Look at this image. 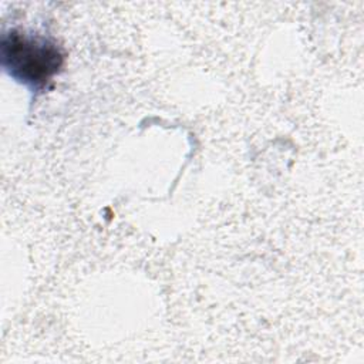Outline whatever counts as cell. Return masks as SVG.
Listing matches in <instances>:
<instances>
[{
    "label": "cell",
    "mask_w": 364,
    "mask_h": 364,
    "mask_svg": "<svg viewBox=\"0 0 364 364\" xmlns=\"http://www.w3.org/2000/svg\"><path fill=\"white\" fill-rule=\"evenodd\" d=\"M1 50L10 75L33 87L44 85L63 64L58 47L41 37L13 31L4 36Z\"/></svg>",
    "instance_id": "obj_1"
}]
</instances>
